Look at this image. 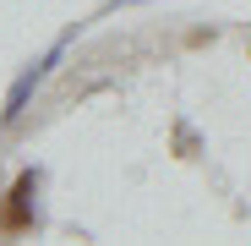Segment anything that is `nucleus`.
Listing matches in <instances>:
<instances>
[{
	"label": "nucleus",
	"instance_id": "obj_1",
	"mask_svg": "<svg viewBox=\"0 0 251 246\" xmlns=\"http://www.w3.org/2000/svg\"><path fill=\"white\" fill-rule=\"evenodd\" d=\"M27 197H33V170L17 175V186H11V197H6V208H0V230H27V224H33Z\"/></svg>",
	"mask_w": 251,
	"mask_h": 246
}]
</instances>
